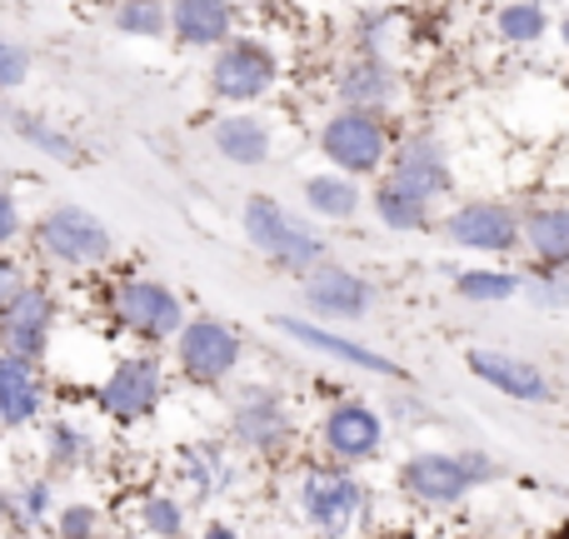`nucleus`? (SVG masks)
Segmentation results:
<instances>
[{
  "instance_id": "32",
  "label": "nucleus",
  "mask_w": 569,
  "mask_h": 539,
  "mask_svg": "<svg viewBox=\"0 0 569 539\" xmlns=\"http://www.w3.org/2000/svg\"><path fill=\"white\" fill-rule=\"evenodd\" d=\"M100 510L96 505H66L56 520V539H100Z\"/></svg>"
},
{
  "instance_id": "15",
  "label": "nucleus",
  "mask_w": 569,
  "mask_h": 539,
  "mask_svg": "<svg viewBox=\"0 0 569 539\" xmlns=\"http://www.w3.org/2000/svg\"><path fill=\"white\" fill-rule=\"evenodd\" d=\"M445 236L460 250H480V256H510L520 246V216L505 200H475L460 206L445 220Z\"/></svg>"
},
{
  "instance_id": "29",
  "label": "nucleus",
  "mask_w": 569,
  "mask_h": 539,
  "mask_svg": "<svg viewBox=\"0 0 569 539\" xmlns=\"http://www.w3.org/2000/svg\"><path fill=\"white\" fill-rule=\"evenodd\" d=\"M495 26H500V36L510 40V46H535V40L550 30V10H545L540 0H515V6H505L500 16H495Z\"/></svg>"
},
{
  "instance_id": "7",
  "label": "nucleus",
  "mask_w": 569,
  "mask_h": 539,
  "mask_svg": "<svg viewBox=\"0 0 569 539\" xmlns=\"http://www.w3.org/2000/svg\"><path fill=\"white\" fill-rule=\"evenodd\" d=\"M110 310H116V320L126 325L130 335H140V340H150V345H170L176 330L186 325L180 295L160 280H146V275L120 280L116 290H110Z\"/></svg>"
},
{
  "instance_id": "30",
  "label": "nucleus",
  "mask_w": 569,
  "mask_h": 539,
  "mask_svg": "<svg viewBox=\"0 0 569 539\" xmlns=\"http://www.w3.org/2000/svg\"><path fill=\"white\" fill-rule=\"evenodd\" d=\"M116 30L140 40L166 36V0H120L116 6Z\"/></svg>"
},
{
  "instance_id": "31",
  "label": "nucleus",
  "mask_w": 569,
  "mask_h": 539,
  "mask_svg": "<svg viewBox=\"0 0 569 539\" xmlns=\"http://www.w3.org/2000/svg\"><path fill=\"white\" fill-rule=\"evenodd\" d=\"M140 530L156 535V539H180L186 535V505L176 495H150L140 505Z\"/></svg>"
},
{
  "instance_id": "5",
  "label": "nucleus",
  "mask_w": 569,
  "mask_h": 539,
  "mask_svg": "<svg viewBox=\"0 0 569 539\" xmlns=\"http://www.w3.org/2000/svg\"><path fill=\"white\" fill-rule=\"evenodd\" d=\"M240 335L216 315H196L176 330V365L190 385H226L240 370Z\"/></svg>"
},
{
  "instance_id": "20",
  "label": "nucleus",
  "mask_w": 569,
  "mask_h": 539,
  "mask_svg": "<svg viewBox=\"0 0 569 539\" xmlns=\"http://www.w3.org/2000/svg\"><path fill=\"white\" fill-rule=\"evenodd\" d=\"M520 240H530V256L550 270L569 266V210L560 200H545V206H530V216L520 220Z\"/></svg>"
},
{
  "instance_id": "21",
  "label": "nucleus",
  "mask_w": 569,
  "mask_h": 539,
  "mask_svg": "<svg viewBox=\"0 0 569 539\" xmlns=\"http://www.w3.org/2000/svg\"><path fill=\"white\" fill-rule=\"evenodd\" d=\"M216 150L230 166H266L270 160V126L260 116H226L210 126Z\"/></svg>"
},
{
  "instance_id": "36",
  "label": "nucleus",
  "mask_w": 569,
  "mask_h": 539,
  "mask_svg": "<svg viewBox=\"0 0 569 539\" xmlns=\"http://www.w3.org/2000/svg\"><path fill=\"white\" fill-rule=\"evenodd\" d=\"M16 236H20V206L10 190H0V246H10Z\"/></svg>"
},
{
  "instance_id": "19",
  "label": "nucleus",
  "mask_w": 569,
  "mask_h": 539,
  "mask_svg": "<svg viewBox=\"0 0 569 539\" xmlns=\"http://www.w3.org/2000/svg\"><path fill=\"white\" fill-rule=\"evenodd\" d=\"M166 26L176 30L180 46H226L230 26H236V6L230 0H166Z\"/></svg>"
},
{
  "instance_id": "14",
  "label": "nucleus",
  "mask_w": 569,
  "mask_h": 539,
  "mask_svg": "<svg viewBox=\"0 0 569 539\" xmlns=\"http://www.w3.org/2000/svg\"><path fill=\"white\" fill-rule=\"evenodd\" d=\"M465 370H470L480 385L500 390L505 400H520V405H550L555 400V385H550V375H545V365L525 360V355L470 350V355H465Z\"/></svg>"
},
{
  "instance_id": "2",
  "label": "nucleus",
  "mask_w": 569,
  "mask_h": 539,
  "mask_svg": "<svg viewBox=\"0 0 569 539\" xmlns=\"http://www.w3.org/2000/svg\"><path fill=\"white\" fill-rule=\"evenodd\" d=\"M495 475H500V465L480 450H450V455L425 450L400 465V490L410 495V500L430 505V510H450V505H460L465 495L480 490Z\"/></svg>"
},
{
  "instance_id": "12",
  "label": "nucleus",
  "mask_w": 569,
  "mask_h": 539,
  "mask_svg": "<svg viewBox=\"0 0 569 539\" xmlns=\"http://www.w3.org/2000/svg\"><path fill=\"white\" fill-rule=\"evenodd\" d=\"M305 280V305H310V315H320V320H365L375 305V285L365 280L360 270L350 266H335V260H320L315 270L300 275Z\"/></svg>"
},
{
  "instance_id": "24",
  "label": "nucleus",
  "mask_w": 569,
  "mask_h": 539,
  "mask_svg": "<svg viewBox=\"0 0 569 539\" xmlns=\"http://www.w3.org/2000/svg\"><path fill=\"white\" fill-rule=\"evenodd\" d=\"M375 220H380L385 230H425L430 226V206L415 200L410 190H400L395 180H380V186H375Z\"/></svg>"
},
{
  "instance_id": "11",
  "label": "nucleus",
  "mask_w": 569,
  "mask_h": 539,
  "mask_svg": "<svg viewBox=\"0 0 569 539\" xmlns=\"http://www.w3.org/2000/svg\"><path fill=\"white\" fill-rule=\"evenodd\" d=\"M320 445H325V455H330V460H340V465L375 460V455L385 450L380 410H375V405H365V400L330 405V410H325V420H320Z\"/></svg>"
},
{
  "instance_id": "6",
  "label": "nucleus",
  "mask_w": 569,
  "mask_h": 539,
  "mask_svg": "<svg viewBox=\"0 0 569 539\" xmlns=\"http://www.w3.org/2000/svg\"><path fill=\"white\" fill-rule=\"evenodd\" d=\"M320 150L335 170L345 176H375L385 166V150H390V136L380 126V110H335L320 126Z\"/></svg>"
},
{
  "instance_id": "3",
  "label": "nucleus",
  "mask_w": 569,
  "mask_h": 539,
  "mask_svg": "<svg viewBox=\"0 0 569 539\" xmlns=\"http://www.w3.org/2000/svg\"><path fill=\"white\" fill-rule=\"evenodd\" d=\"M36 246H40V256L56 260V266H66V270L106 266V260L116 256V240H110L106 220L90 216V210H80V206L46 210L40 226H36Z\"/></svg>"
},
{
  "instance_id": "37",
  "label": "nucleus",
  "mask_w": 569,
  "mask_h": 539,
  "mask_svg": "<svg viewBox=\"0 0 569 539\" xmlns=\"http://www.w3.org/2000/svg\"><path fill=\"white\" fill-rule=\"evenodd\" d=\"M20 285H26V275H20V266L10 256H0V305L10 300V295L20 290Z\"/></svg>"
},
{
  "instance_id": "35",
  "label": "nucleus",
  "mask_w": 569,
  "mask_h": 539,
  "mask_svg": "<svg viewBox=\"0 0 569 539\" xmlns=\"http://www.w3.org/2000/svg\"><path fill=\"white\" fill-rule=\"evenodd\" d=\"M530 295L540 305H550V310H560L565 305V270H550V266H540V275H530Z\"/></svg>"
},
{
  "instance_id": "9",
  "label": "nucleus",
  "mask_w": 569,
  "mask_h": 539,
  "mask_svg": "<svg viewBox=\"0 0 569 539\" xmlns=\"http://www.w3.org/2000/svg\"><path fill=\"white\" fill-rule=\"evenodd\" d=\"M280 66L270 56V46L260 40H226V50L210 66V96L230 100V106H250V100L270 96Z\"/></svg>"
},
{
  "instance_id": "28",
  "label": "nucleus",
  "mask_w": 569,
  "mask_h": 539,
  "mask_svg": "<svg viewBox=\"0 0 569 539\" xmlns=\"http://www.w3.org/2000/svg\"><path fill=\"white\" fill-rule=\"evenodd\" d=\"M90 455H96V440H90V430H80V425L56 420L46 430V460H50V470H80Z\"/></svg>"
},
{
  "instance_id": "22",
  "label": "nucleus",
  "mask_w": 569,
  "mask_h": 539,
  "mask_svg": "<svg viewBox=\"0 0 569 539\" xmlns=\"http://www.w3.org/2000/svg\"><path fill=\"white\" fill-rule=\"evenodd\" d=\"M340 100L355 110H385L395 100V76L380 56H355L340 76Z\"/></svg>"
},
{
  "instance_id": "16",
  "label": "nucleus",
  "mask_w": 569,
  "mask_h": 539,
  "mask_svg": "<svg viewBox=\"0 0 569 539\" xmlns=\"http://www.w3.org/2000/svg\"><path fill=\"white\" fill-rule=\"evenodd\" d=\"M276 330H280V335H290V340H295V345H305V350H315V355H330V360L350 365V370L385 375V380H405V375H410V370H400V365H395L390 355L370 350V345L350 340V335H335V330H325V325H315V320H300V315H276Z\"/></svg>"
},
{
  "instance_id": "25",
  "label": "nucleus",
  "mask_w": 569,
  "mask_h": 539,
  "mask_svg": "<svg viewBox=\"0 0 569 539\" xmlns=\"http://www.w3.org/2000/svg\"><path fill=\"white\" fill-rule=\"evenodd\" d=\"M186 480L196 485L200 495H226L230 480H236V465H230L226 445H190L186 450Z\"/></svg>"
},
{
  "instance_id": "17",
  "label": "nucleus",
  "mask_w": 569,
  "mask_h": 539,
  "mask_svg": "<svg viewBox=\"0 0 569 539\" xmlns=\"http://www.w3.org/2000/svg\"><path fill=\"white\" fill-rule=\"evenodd\" d=\"M385 180H395L400 190H410L415 200H440L450 190V160H445L440 140L435 136H410L400 150H395V166L385 170Z\"/></svg>"
},
{
  "instance_id": "18",
  "label": "nucleus",
  "mask_w": 569,
  "mask_h": 539,
  "mask_svg": "<svg viewBox=\"0 0 569 539\" xmlns=\"http://www.w3.org/2000/svg\"><path fill=\"white\" fill-rule=\"evenodd\" d=\"M46 410V375L40 360H20V355L0 350V430H26Z\"/></svg>"
},
{
  "instance_id": "13",
  "label": "nucleus",
  "mask_w": 569,
  "mask_h": 539,
  "mask_svg": "<svg viewBox=\"0 0 569 539\" xmlns=\"http://www.w3.org/2000/svg\"><path fill=\"white\" fill-rule=\"evenodd\" d=\"M230 435H236L250 455H280L295 435L290 405H284L276 390H266V385H250L236 400V410H230Z\"/></svg>"
},
{
  "instance_id": "23",
  "label": "nucleus",
  "mask_w": 569,
  "mask_h": 539,
  "mask_svg": "<svg viewBox=\"0 0 569 539\" xmlns=\"http://www.w3.org/2000/svg\"><path fill=\"white\" fill-rule=\"evenodd\" d=\"M305 206L320 220H355L360 216V186H355V176H310Z\"/></svg>"
},
{
  "instance_id": "8",
  "label": "nucleus",
  "mask_w": 569,
  "mask_h": 539,
  "mask_svg": "<svg viewBox=\"0 0 569 539\" xmlns=\"http://www.w3.org/2000/svg\"><path fill=\"white\" fill-rule=\"evenodd\" d=\"M160 395H166V370L156 355H126L96 390V405L116 425H140L146 415H156Z\"/></svg>"
},
{
  "instance_id": "27",
  "label": "nucleus",
  "mask_w": 569,
  "mask_h": 539,
  "mask_svg": "<svg viewBox=\"0 0 569 539\" xmlns=\"http://www.w3.org/2000/svg\"><path fill=\"white\" fill-rule=\"evenodd\" d=\"M520 290H525V280L510 270H460L455 275V295L470 305H505Z\"/></svg>"
},
{
  "instance_id": "1",
  "label": "nucleus",
  "mask_w": 569,
  "mask_h": 539,
  "mask_svg": "<svg viewBox=\"0 0 569 539\" xmlns=\"http://www.w3.org/2000/svg\"><path fill=\"white\" fill-rule=\"evenodd\" d=\"M240 226H246L250 246H256L270 266H280L284 275H305L320 266V260H330V246H325L320 230H315L310 220L290 216L276 196H246Z\"/></svg>"
},
{
  "instance_id": "10",
  "label": "nucleus",
  "mask_w": 569,
  "mask_h": 539,
  "mask_svg": "<svg viewBox=\"0 0 569 539\" xmlns=\"http://www.w3.org/2000/svg\"><path fill=\"white\" fill-rule=\"evenodd\" d=\"M56 335V300L46 285H20L6 305H0V350L20 355V360H40Z\"/></svg>"
},
{
  "instance_id": "33",
  "label": "nucleus",
  "mask_w": 569,
  "mask_h": 539,
  "mask_svg": "<svg viewBox=\"0 0 569 539\" xmlns=\"http://www.w3.org/2000/svg\"><path fill=\"white\" fill-rule=\"evenodd\" d=\"M10 505L20 510L26 525H40L50 515V480H26L20 490H10Z\"/></svg>"
},
{
  "instance_id": "34",
  "label": "nucleus",
  "mask_w": 569,
  "mask_h": 539,
  "mask_svg": "<svg viewBox=\"0 0 569 539\" xmlns=\"http://www.w3.org/2000/svg\"><path fill=\"white\" fill-rule=\"evenodd\" d=\"M26 76H30V56L16 46V40L0 36V90L26 86Z\"/></svg>"
},
{
  "instance_id": "26",
  "label": "nucleus",
  "mask_w": 569,
  "mask_h": 539,
  "mask_svg": "<svg viewBox=\"0 0 569 539\" xmlns=\"http://www.w3.org/2000/svg\"><path fill=\"white\" fill-rule=\"evenodd\" d=\"M6 120H10V130H16L20 140H30V146L40 150V156H50V160H60V166H80V146L70 136H60L56 126H46L40 116H26V110H6Z\"/></svg>"
},
{
  "instance_id": "4",
  "label": "nucleus",
  "mask_w": 569,
  "mask_h": 539,
  "mask_svg": "<svg viewBox=\"0 0 569 539\" xmlns=\"http://www.w3.org/2000/svg\"><path fill=\"white\" fill-rule=\"evenodd\" d=\"M365 510H370V490L340 465H320V470H310L300 480V515L320 535L345 539L365 520Z\"/></svg>"
},
{
  "instance_id": "38",
  "label": "nucleus",
  "mask_w": 569,
  "mask_h": 539,
  "mask_svg": "<svg viewBox=\"0 0 569 539\" xmlns=\"http://www.w3.org/2000/svg\"><path fill=\"white\" fill-rule=\"evenodd\" d=\"M200 539H240V535H236V525H220V520H216Z\"/></svg>"
}]
</instances>
